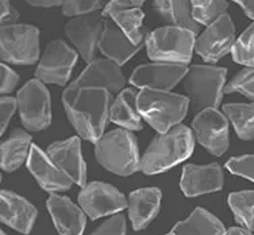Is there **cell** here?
I'll use <instances>...</instances> for the list:
<instances>
[{"mask_svg":"<svg viewBox=\"0 0 254 235\" xmlns=\"http://www.w3.org/2000/svg\"><path fill=\"white\" fill-rule=\"evenodd\" d=\"M143 45H146V42L139 45L132 44L122 29L115 25L113 20L104 22V29L99 41V49L106 57H108V59H111L119 66L126 64L138 50H141Z\"/></svg>","mask_w":254,"mask_h":235,"instance_id":"22","label":"cell"},{"mask_svg":"<svg viewBox=\"0 0 254 235\" xmlns=\"http://www.w3.org/2000/svg\"><path fill=\"white\" fill-rule=\"evenodd\" d=\"M91 235H126V219L122 214L114 215L99 226Z\"/></svg>","mask_w":254,"mask_h":235,"instance_id":"35","label":"cell"},{"mask_svg":"<svg viewBox=\"0 0 254 235\" xmlns=\"http://www.w3.org/2000/svg\"><path fill=\"white\" fill-rule=\"evenodd\" d=\"M237 135L244 141L254 139V103H231L223 106Z\"/></svg>","mask_w":254,"mask_h":235,"instance_id":"28","label":"cell"},{"mask_svg":"<svg viewBox=\"0 0 254 235\" xmlns=\"http://www.w3.org/2000/svg\"><path fill=\"white\" fill-rule=\"evenodd\" d=\"M235 44L234 23L229 14L220 16L196 39L195 50L207 62H216L225 57Z\"/></svg>","mask_w":254,"mask_h":235,"instance_id":"13","label":"cell"},{"mask_svg":"<svg viewBox=\"0 0 254 235\" xmlns=\"http://www.w3.org/2000/svg\"><path fill=\"white\" fill-rule=\"evenodd\" d=\"M20 120L30 131H41L50 126V95L42 81L29 80L16 95Z\"/></svg>","mask_w":254,"mask_h":235,"instance_id":"8","label":"cell"},{"mask_svg":"<svg viewBox=\"0 0 254 235\" xmlns=\"http://www.w3.org/2000/svg\"><path fill=\"white\" fill-rule=\"evenodd\" d=\"M227 235H253V234H250V231H248L246 229H242V227H231V229L227 231Z\"/></svg>","mask_w":254,"mask_h":235,"instance_id":"41","label":"cell"},{"mask_svg":"<svg viewBox=\"0 0 254 235\" xmlns=\"http://www.w3.org/2000/svg\"><path fill=\"white\" fill-rule=\"evenodd\" d=\"M102 7V1L99 0H66L61 5V11L66 16L76 15L93 14Z\"/></svg>","mask_w":254,"mask_h":235,"instance_id":"33","label":"cell"},{"mask_svg":"<svg viewBox=\"0 0 254 235\" xmlns=\"http://www.w3.org/2000/svg\"><path fill=\"white\" fill-rule=\"evenodd\" d=\"M63 104L78 135L89 142H98L110 117L111 93L106 89L66 88L63 93Z\"/></svg>","mask_w":254,"mask_h":235,"instance_id":"1","label":"cell"},{"mask_svg":"<svg viewBox=\"0 0 254 235\" xmlns=\"http://www.w3.org/2000/svg\"><path fill=\"white\" fill-rule=\"evenodd\" d=\"M31 137L30 134L15 128L11 135L1 143V168L5 172H14L29 160L31 152Z\"/></svg>","mask_w":254,"mask_h":235,"instance_id":"26","label":"cell"},{"mask_svg":"<svg viewBox=\"0 0 254 235\" xmlns=\"http://www.w3.org/2000/svg\"><path fill=\"white\" fill-rule=\"evenodd\" d=\"M142 0H113L103 8V16H111V19L119 26L134 45L146 42L150 31L142 26L145 14L141 10Z\"/></svg>","mask_w":254,"mask_h":235,"instance_id":"14","label":"cell"},{"mask_svg":"<svg viewBox=\"0 0 254 235\" xmlns=\"http://www.w3.org/2000/svg\"><path fill=\"white\" fill-rule=\"evenodd\" d=\"M229 206L235 221L248 231H254V191L231 193L229 196Z\"/></svg>","mask_w":254,"mask_h":235,"instance_id":"29","label":"cell"},{"mask_svg":"<svg viewBox=\"0 0 254 235\" xmlns=\"http://www.w3.org/2000/svg\"><path fill=\"white\" fill-rule=\"evenodd\" d=\"M0 235H7V234H5L4 231H1V233H0Z\"/></svg>","mask_w":254,"mask_h":235,"instance_id":"42","label":"cell"},{"mask_svg":"<svg viewBox=\"0 0 254 235\" xmlns=\"http://www.w3.org/2000/svg\"><path fill=\"white\" fill-rule=\"evenodd\" d=\"M226 168L230 173L254 181V156L233 157L226 162Z\"/></svg>","mask_w":254,"mask_h":235,"instance_id":"34","label":"cell"},{"mask_svg":"<svg viewBox=\"0 0 254 235\" xmlns=\"http://www.w3.org/2000/svg\"><path fill=\"white\" fill-rule=\"evenodd\" d=\"M223 92L242 93L246 98L254 100V66L242 69L240 73L235 74L231 81L226 85Z\"/></svg>","mask_w":254,"mask_h":235,"instance_id":"32","label":"cell"},{"mask_svg":"<svg viewBox=\"0 0 254 235\" xmlns=\"http://www.w3.org/2000/svg\"><path fill=\"white\" fill-rule=\"evenodd\" d=\"M80 147V138L72 137L66 141L52 143L46 154L56 164V167L70 177L72 181L84 188L87 185V171Z\"/></svg>","mask_w":254,"mask_h":235,"instance_id":"17","label":"cell"},{"mask_svg":"<svg viewBox=\"0 0 254 235\" xmlns=\"http://www.w3.org/2000/svg\"><path fill=\"white\" fill-rule=\"evenodd\" d=\"M95 157L103 168L118 176H130L141 165L137 138L125 128L104 134L95 143Z\"/></svg>","mask_w":254,"mask_h":235,"instance_id":"3","label":"cell"},{"mask_svg":"<svg viewBox=\"0 0 254 235\" xmlns=\"http://www.w3.org/2000/svg\"><path fill=\"white\" fill-rule=\"evenodd\" d=\"M30 5L33 7H44V8H50V7H56V5H63L64 1L60 0H29L27 1Z\"/></svg>","mask_w":254,"mask_h":235,"instance_id":"39","label":"cell"},{"mask_svg":"<svg viewBox=\"0 0 254 235\" xmlns=\"http://www.w3.org/2000/svg\"><path fill=\"white\" fill-rule=\"evenodd\" d=\"M227 70L207 65L190 66L184 80V91L197 110H218L223 91Z\"/></svg>","mask_w":254,"mask_h":235,"instance_id":"6","label":"cell"},{"mask_svg":"<svg viewBox=\"0 0 254 235\" xmlns=\"http://www.w3.org/2000/svg\"><path fill=\"white\" fill-rule=\"evenodd\" d=\"M0 56L10 64H35L39 59V30L30 25L1 26Z\"/></svg>","mask_w":254,"mask_h":235,"instance_id":"7","label":"cell"},{"mask_svg":"<svg viewBox=\"0 0 254 235\" xmlns=\"http://www.w3.org/2000/svg\"><path fill=\"white\" fill-rule=\"evenodd\" d=\"M172 233L175 235H227L223 223L203 208H195L188 219L173 227Z\"/></svg>","mask_w":254,"mask_h":235,"instance_id":"25","label":"cell"},{"mask_svg":"<svg viewBox=\"0 0 254 235\" xmlns=\"http://www.w3.org/2000/svg\"><path fill=\"white\" fill-rule=\"evenodd\" d=\"M188 104L190 99L176 93L153 89H141L138 92V111L160 134L177 126L186 118Z\"/></svg>","mask_w":254,"mask_h":235,"instance_id":"4","label":"cell"},{"mask_svg":"<svg viewBox=\"0 0 254 235\" xmlns=\"http://www.w3.org/2000/svg\"><path fill=\"white\" fill-rule=\"evenodd\" d=\"M195 44V34L188 30L176 26L160 27L150 31L147 37V56L158 62L188 64Z\"/></svg>","mask_w":254,"mask_h":235,"instance_id":"5","label":"cell"},{"mask_svg":"<svg viewBox=\"0 0 254 235\" xmlns=\"http://www.w3.org/2000/svg\"><path fill=\"white\" fill-rule=\"evenodd\" d=\"M48 210L60 235H83L85 229L84 211L69 197L52 193L48 199Z\"/></svg>","mask_w":254,"mask_h":235,"instance_id":"21","label":"cell"},{"mask_svg":"<svg viewBox=\"0 0 254 235\" xmlns=\"http://www.w3.org/2000/svg\"><path fill=\"white\" fill-rule=\"evenodd\" d=\"M161 191L158 188H141L128 196V216L134 230H142L160 211Z\"/></svg>","mask_w":254,"mask_h":235,"instance_id":"23","label":"cell"},{"mask_svg":"<svg viewBox=\"0 0 254 235\" xmlns=\"http://www.w3.org/2000/svg\"><path fill=\"white\" fill-rule=\"evenodd\" d=\"M104 16L102 14H93L72 19L65 27V33L70 42L88 64L95 61V54L99 48V41L104 29Z\"/></svg>","mask_w":254,"mask_h":235,"instance_id":"15","label":"cell"},{"mask_svg":"<svg viewBox=\"0 0 254 235\" xmlns=\"http://www.w3.org/2000/svg\"><path fill=\"white\" fill-rule=\"evenodd\" d=\"M137 99L138 93L134 89L122 91L111 104L110 120L128 131L142 130L141 114L138 111Z\"/></svg>","mask_w":254,"mask_h":235,"instance_id":"24","label":"cell"},{"mask_svg":"<svg viewBox=\"0 0 254 235\" xmlns=\"http://www.w3.org/2000/svg\"><path fill=\"white\" fill-rule=\"evenodd\" d=\"M126 78L119 65L111 59H99L88 64L80 77L68 85L70 89H106L108 92H119L125 87Z\"/></svg>","mask_w":254,"mask_h":235,"instance_id":"16","label":"cell"},{"mask_svg":"<svg viewBox=\"0 0 254 235\" xmlns=\"http://www.w3.org/2000/svg\"><path fill=\"white\" fill-rule=\"evenodd\" d=\"M18 106V100L11 96H3L0 99V118H1V134H4L5 128L8 126L10 119L14 115Z\"/></svg>","mask_w":254,"mask_h":235,"instance_id":"36","label":"cell"},{"mask_svg":"<svg viewBox=\"0 0 254 235\" xmlns=\"http://www.w3.org/2000/svg\"><path fill=\"white\" fill-rule=\"evenodd\" d=\"M231 53L237 64L254 66V22L235 41Z\"/></svg>","mask_w":254,"mask_h":235,"instance_id":"31","label":"cell"},{"mask_svg":"<svg viewBox=\"0 0 254 235\" xmlns=\"http://www.w3.org/2000/svg\"><path fill=\"white\" fill-rule=\"evenodd\" d=\"M76 61V52L64 41L57 39L46 46L35 76L42 83L65 85L70 77Z\"/></svg>","mask_w":254,"mask_h":235,"instance_id":"10","label":"cell"},{"mask_svg":"<svg viewBox=\"0 0 254 235\" xmlns=\"http://www.w3.org/2000/svg\"><path fill=\"white\" fill-rule=\"evenodd\" d=\"M187 64L153 62L139 65L130 76V83L141 89L169 92L188 74Z\"/></svg>","mask_w":254,"mask_h":235,"instance_id":"12","label":"cell"},{"mask_svg":"<svg viewBox=\"0 0 254 235\" xmlns=\"http://www.w3.org/2000/svg\"><path fill=\"white\" fill-rule=\"evenodd\" d=\"M0 10H1V14H0V23H1V26L15 25V22L19 18V14L7 0L0 1Z\"/></svg>","mask_w":254,"mask_h":235,"instance_id":"38","label":"cell"},{"mask_svg":"<svg viewBox=\"0 0 254 235\" xmlns=\"http://www.w3.org/2000/svg\"><path fill=\"white\" fill-rule=\"evenodd\" d=\"M195 139L190 128L177 124L154 137L141 158L139 171L145 175L161 173L180 164L193 152Z\"/></svg>","mask_w":254,"mask_h":235,"instance_id":"2","label":"cell"},{"mask_svg":"<svg viewBox=\"0 0 254 235\" xmlns=\"http://www.w3.org/2000/svg\"><path fill=\"white\" fill-rule=\"evenodd\" d=\"M196 139L211 154L222 156L229 149V122L218 110L208 108L192 120Z\"/></svg>","mask_w":254,"mask_h":235,"instance_id":"11","label":"cell"},{"mask_svg":"<svg viewBox=\"0 0 254 235\" xmlns=\"http://www.w3.org/2000/svg\"><path fill=\"white\" fill-rule=\"evenodd\" d=\"M78 203L92 221L121 212L128 207V200L122 192L102 181L89 182L84 186L78 193Z\"/></svg>","mask_w":254,"mask_h":235,"instance_id":"9","label":"cell"},{"mask_svg":"<svg viewBox=\"0 0 254 235\" xmlns=\"http://www.w3.org/2000/svg\"><path fill=\"white\" fill-rule=\"evenodd\" d=\"M190 5H192L193 19L199 25L207 26L212 25L222 15H225L227 7H229L227 1H222V0H215V1L195 0V1H190Z\"/></svg>","mask_w":254,"mask_h":235,"instance_id":"30","label":"cell"},{"mask_svg":"<svg viewBox=\"0 0 254 235\" xmlns=\"http://www.w3.org/2000/svg\"><path fill=\"white\" fill-rule=\"evenodd\" d=\"M237 3L242 7L245 14L254 19V0H237Z\"/></svg>","mask_w":254,"mask_h":235,"instance_id":"40","label":"cell"},{"mask_svg":"<svg viewBox=\"0 0 254 235\" xmlns=\"http://www.w3.org/2000/svg\"><path fill=\"white\" fill-rule=\"evenodd\" d=\"M27 168L45 191H66L73 184L70 177L56 167V164L50 160L49 156L34 143L31 146V152L27 160Z\"/></svg>","mask_w":254,"mask_h":235,"instance_id":"19","label":"cell"},{"mask_svg":"<svg viewBox=\"0 0 254 235\" xmlns=\"http://www.w3.org/2000/svg\"><path fill=\"white\" fill-rule=\"evenodd\" d=\"M181 191L188 197L219 191L223 186V171L219 164L186 165L180 181Z\"/></svg>","mask_w":254,"mask_h":235,"instance_id":"18","label":"cell"},{"mask_svg":"<svg viewBox=\"0 0 254 235\" xmlns=\"http://www.w3.org/2000/svg\"><path fill=\"white\" fill-rule=\"evenodd\" d=\"M166 235H175L173 233H169V234H166Z\"/></svg>","mask_w":254,"mask_h":235,"instance_id":"43","label":"cell"},{"mask_svg":"<svg viewBox=\"0 0 254 235\" xmlns=\"http://www.w3.org/2000/svg\"><path fill=\"white\" fill-rule=\"evenodd\" d=\"M0 219L22 234L27 235L37 219V208L25 197L11 191H1Z\"/></svg>","mask_w":254,"mask_h":235,"instance_id":"20","label":"cell"},{"mask_svg":"<svg viewBox=\"0 0 254 235\" xmlns=\"http://www.w3.org/2000/svg\"><path fill=\"white\" fill-rule=\"evenodd\" d=\"M154 11L161 16L165 22L173 23L176 27L186 29L193 34L200 31V25L192 16V5L190 1H168V0H157L153 3Z\"/></svg>","mask_w":254,"mask_h":235,"instance_id":"27","label":"cell"},{"mask_svg":"<svg viewBox=\"0 0 254 235\" xmlns=\"http://www.w3.org/2000/svg\"><path fill=\"white\" fill-rule=\"evenodd\" d=\"M19 76L5 64H1V93H8L16 87Z\"/></svg>","mask_w":254,"mask_h":235,"instance_id":"37","label":"cell"}]
</instances>
